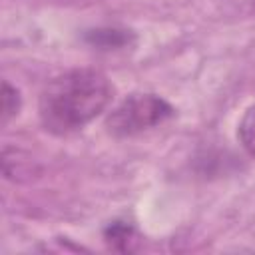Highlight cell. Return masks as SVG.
Returning <instances> with one entry per match:
<instances>
[{
  "instance_id": "obj_1",
  "label": "cell",
  "mask_w": 255,
  "mask_h": 255,
  "mask_svg": "<svg viewBox=\"0 0 255 255\" xmlns=\"http://www.w3.org/2000/svg\"><path fill=\"white\" fill-rule=\"evenodd\" d=\"M114 98V84L96 68H74L52 78L40 94L38 116L46 131L70 135L100 116Z\"/></svg>"
},
{
  "instance_id": "obj_2",
  "label": "cell",
  "mask_w": 255,
  "mask_h": 255,
  "mask_svg": "<svg viewBox=\"0 0 255 255\" xmlns=\"http://www.w3.org/2000/svg\"><path fill=\"white\" fill-rule=\"evenodd\" d=\"M175 110L155 94H131L120 102L106 118V128L114 137H131L171 120Z\"/></svg>"
},
{
  "instance_id": "obj_3",
  "label": "cell",
  "mask_w": 255,
  "mask_h": 255,
  "mask_svg": "<svg viewBox=\"0 0 255 255\" xmlns=\"http://www.w3.org/2000/svg\"><path fill=\"white\" fill-rule=\"evenodd\" d=\"M84 40L98 50H120L133 42V34L120 28H96L86 32Z\"/></svg>"
},
{
  "instance_id": "obj_4",
  "label": "cell",
  "mask_w": 255,
  "mask_h": 255,
  "mask_svg": "<svg viewBox=\"0 0 255 255\" xmlns=\"http://www.w3.org/2000/svg\"><path fill=\"white\" fill-rule=\"evenodd\" d=\"M104 239L116 251H135L137 249L135 243L139 241L133 225L128 221H112L104 229Z\"/></svg>"
},
{
  "instance_id": "obj_5",
  "label": "cell",
  "mask_w": 255,
  "mask_h": 255,
  "mask_svg": "<svg viewBox=\"0 0 255 255\" xmlns=\"http://www.w3.org/2000/svg\"><path fill=\"white\" fill-rule=\"evenodd\" d=\"M237 135H239V141L245 147V151L251 157H255V106L245 110V114L239 122V128H237Z\"/></svg>"
},
{
  "instance_id": "obj_6",
  "label": "cell",
  "mask_w": 255,
  "mask_h": 255,
  "mask_svg": "<svg viewBox=\"0 0 255 255\" xmlns=\"http://www.w3.org/2000/svg\"><path fill=\"white\" fill-rule=\"evenodd\" d=\"M20 92L10 82H2V124H8L20 112Z\"/></svg>"
},
{
  "instance_id": "obj_7",
  "label": "cell",
  "mask_w": 255,
  "mask_h": 255,
  "mask_svg": "<svg viewBox=\"0 0 255 255\" xmlns=\"http://www.w3.org/2000/svg\"><path fill=\"white\" fill-rule=\"evenodd\" d=\"M253 8H255V0H253Z\"/></svg>"
}]
</instances>
